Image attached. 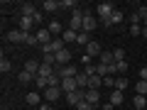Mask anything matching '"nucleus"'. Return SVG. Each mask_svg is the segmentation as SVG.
I'll return each mask as SVG.
<instances>
[{
  "instance_id": "nucleus-1",
  "label": "nucleus",
  "mask_w": 147,
  "mask_h": 110,
  "mask_svg": "<svg viewBox=\"0 0 147 110\" xmlns=\"http://www.w3.org/2000/svg\"><path fill=\"white\" fill-rule=\"evenodd\" d=\"M69 30H74V32H84V12H81L79 7L71 12V20H69Z\"/></svg>"
},
{
  "instance_id": "nucleus-2",
  "label": "nucleus",
  "mask_w": 147,
  "mask_h": 110,
  "mask_svg": "<svg viewBox=\"0 0 147 110\" xmlns=\"http://www.w3.org/2000/svg\"><path fill=\"white\" fill-rule=\"evenodd\" d=\"M61 49H66V47H64V39H61V37H54L47 47H42V52L44 54H59Z\"/></svg>"
},
{
  "instance_id": "nucleus-3",
  "label": "nucleus",
  "mask_w": 147,
  "mask_h": 110,
  "mask_svg": "<svg viewBox=\"0 0 147 110\" xmlns=\"http://www.w3.org/2000/svg\"><path fill=\"white\" fill-rule=\"evenodd\" d=\"M113 10H115L113 3H98V5H96V15H98L100 20H108V17L113 15Z\"/></svg>"
},
{
  "instance_id": "nucleus-4",
  "label": "nucleus",
  "mask_w": 147,
  "mask_h": 110,
  "mask_svg": "<svg viewBox=\"0 0 147 110\" xmlns=\"http://www.w3.org/2000/svg\"><path fill=\"white\" fill-rule=\"evenodd\" d=\"M34 34H37V39H39V44H42V47H47V44L54 39V37H52V32H49L47 27H37V32H34ZM42 47H39V49H42Z\"/></svg>"
},
{
  "instance_id": "nucleus-5",
  "label": "nucleus",
  "mask_w": 147,
  "mask_h": 110,
  "mask_svg": "<svg viewBox=\"0 0 147 110\" xmlns=\"http://www.w3.org/2000/svg\"><path fill=\"white\" fill-rule=\"evenodd\" d=\"M84 98H86V91H81V88L74 91V93H66V105H74V108H76Z\"/></svg>"
},
{
  "instance_id": "nucleus-6",
  "label": "nucleus",
  "mask_w": 147,
  "mask_h": 110,
  "mask_svg": "<svg viewBox=\"0 0 147 110\" xmlns=\"http://www.w3.org/2000/svg\"><path fill=\"white\" fill-rule=\"evenodd\" d=\"M96 27H98V22H96V17L91 15L88 10H84V32H93Z\"/></svg>"
},
{
  "instance_id": "nucleus-7",
  "label": "nucleus",
  "mask_w": 147,
  "mask_h": 110,
  "mask_svg": "<svg viewBox=\"0 0 147 110\" xmlns=\"http://www.w3.org/2000/svg\"><path fill=\"white\" fill-rule=\"evenodd\" d=\"M27 39V34L22 30H12V32H7V42H12V44H22Z\"/></svg>"
},
{
  "instance_id": "nucleus-8",
  "label": "nucleus",
  "mask_w": 147,
  "mask_h": 110,
  "mask_svg": "<svg viewBox=\"0 0 147 110\" xmlns=\"http://www.w3.org/2000/svg\"><path fill=\"white\" fill-rule=\"evenodd\" d=\"M64 91H61V86H52V88H47L44 91V98L49 100V103H54V100H59V95H61Z\"/></svg>"
},
{
  "instance_id": "nucleus-9",
  "label": "nucleus",
  "mask_w": 147,
  "mask_h": 110,
  "mask_svg": "<svg viewBox=\"0 0 147 110\" xmlns=\"http://www.w3.org/2000/svg\"><path fill=\"white\" fill-rule=\"evenodd\" d=\"M120 22H123V12L115 7V10H113V15H110L108 20H103V27H113V25H120Z\"/></svg>"
},
{
  "instance_id": "nucleus-10",
  "label": "nucleus",
  "mask_w": 147,
  "mask_h": 110,
  "mask_svg": "<svg viewBox=\"0 0 147 110\" xmlns=\"http://www.w3.org/2000/svg\"><path fill=\"white\" fill-rule=\"evenodd\" d=\"M17 30H22L25 34H30V30H34V20L27 17V15H22V17H20V27H17Z\"/></svg>"
},
{
  "instance_id": "nucleus-11",
  "label": "nucleus",
  "mask_w": 147,
  "mask_h": 110,
  "mask_svg": "<svg viewBox=\"0 0 147 110\" xmlns=\"http://www.w3.org/2000/svg\"><path fill=\"white\" fill-rule=\"evenodd\" d=\"M57 56V66H69V61H71V52L69 49H61L59 54H54Z\"/></svg>"
},
{
  "instance_id": "nucleus-12",
  "label": "nucleus",
  "mask_w": 147,
  "mask_h": 110,
  "mask_svg": "<svg viewBox=\"0 0 147 110\" xmlns=\"http://www.w3.org/2000/svg\"><path fill=\"white\" fill-rule=\"evenodd\" d=\"M61 91H64V93H74V91H79L76 78H61Z\"/></svg>"
},
{
  "instance_id": "nucleus-13",
  "label": "nucleus",
  "mask_w": 147,
  "mask_h": 110,
  "mask_svg": "<svg viewBox=\"0 0 147 110\" xmlns=\"http://www.w3.org/2000/svg\"><path fill=\"white\" fill-rule=\"evenodd\" d=\"M25 103H27V105H37V108H39V105H42V95L37 93V91H32V93L25 95Z\"/></svg>"
},
{
  "instance_id": "nucleus-14",
  "label": "nucleus",
  "mask_w": 147,
  "mask_h": 110,
  "mask_svg": "<svg viewBox=\"0 0 147 110\" xmlns=\"http://www.w3.org/2000/svg\"><path fill=\"white\" fill-rule=\"evenodd\" d=\"M86 54L93 59V56H100V54H103V49H100V44H98V42H93V39H91V44L86 47Z\"/></svg>"
},
{
  "instance_id": "nucleus-15",
  "label": "nucleus",
  "mask_w": 147,
  "mask_h": 110,
  "mask_svg": "<svg viewBox=\"0 0 147 110\" xmlns=\"http://www.w3.org/2000/svg\"><path fill=\"white\" fill-rule=\"evenodd\" d=\"M86 100L96 108V105L100 103V91H91V88H88V91H86Z\"/></svg>"
},
{
  "instance_id": "nucleus-16",
  "label": "nucleus",
  "mask_w": 147,
  "mask_h": 110,
  "mask_svg": "<svg viewBox=\"0 0 147 110\" xmlns=\"http://www.w3.org/2000/svg\"><path fill=\"white\" fill-rule=\"evenodd\" d=\"M132 108L135 110H147V95H135L132 98Z\"/></svg>"
},
{
  "instance_id": "nucleus-17",
  "label": "nucleus",
  "mask_w": 147,
  "mask_h": 110,
  "mask_svg": "<svg viewBox=\"0 0 147 110\" xmlns=\"http://www.w3.org/2000/svg\"><path fill=\"white\" fill-rule=\"evenodd\" d=\"M47 30L52 32V37H54V34H64V25H61L59 20H52V22L47 25Z\"/></svg>"
},
{
  "instance_id": "nucleus-18",
  "label": "nucleus",
  "mask_w": 147,
  "mask_h": 110,
  "mask_svg": "<svg viewBox=\"0 0 147 110\" xmlns=\"http://www.w3.org/2000/svg\"><path fill=\"white\" fill-rule=\"evenodd\" d=\"M76 37H79V32H74V30H69V27H66L64 34H61V39H64L66 44H71V42H76Z\"/></svg>"
},
{
  "instance_id": "nucleus-19",
  "label": "nucleus",
  "mask_w": 147,
  "mask_h": 110,
  "mask_svg": "<svg viewBox=\"0 0 147 110\" xmlns=\"http://www.w3.org/2000/svg\"><path fill=\"white\" fill-rule=\"evenodd\" d=\"M76 86H79L81 91H88V76H86L84 71H81L79 76H76Z\"/></svg>"
},
{
  "instance_id": "nucleus-20",
  "label": "nucleus",
  "mask_w": 147,
  "mask_h": 110,
  "mask_svg": "<svg viewBox=\"0 0 147 110\" xmlns=\"http://www.w3.org/2000/svg\"><path fill=\"white\" fill-rule=\"evenodd\" d=\"M123 100H125V93L123 91H113L110 93V103L113 105H123Z\"/></svg>"
},
{
  "instance_id": "nucleus-21",
  "label": "nucleus",
  "mask_w": 147,
  "mask_h": 110,
  "mask_svg": "<svg viewBox=\"0 0 147 110\" xmlns=\"http://www.w3.org/2000/svg\"><path fill=\"white\" fill-rule=\"evenodd\" d=\"M98 59H100V64H105V66H113V64H115V56H113V52H103Z\"/></svg>"
},
{
  "instance_id": "nucleus-22",
  "label": "nucleus",
  "mask_w": 147,
  "mask_h": 110,
  "mask_svg": "<svg viewBox=\"0 0 147 110\" xmlns=\"http://www.w3.org/2000/svg\"><path fill=\"white\" fill-rule=\"evenodd\" d=\"M100 86H103V78H100V76H91L88 78V88L91 91H100Z\"/></svg>"
},
{
  "instance_id": "nucleus-23",
  "label": "nucleus",
  "mask_w": 147,
  "mask_h": 110,
  "mask_svg": "<svg viewBox=\"0 0 147 110\" xmlns=\"http://www.w3.org/2000/svg\"><path fill=\"white\" fill-rule=\"evenodd\" d=\"M59 7V0H44V12H57Z\"/></svg>"
},
{
  "instance_id": "nucleus-24",
  "label": "nucleus",
  "mask_w": 147,
  "mask_h": 110,
  "mask_svg": "<svg viewBox=\"0 0 147 110\" xmlns=\"http://www.w3.org/2000/svg\"><path fill=\"white\" fill-rule=\"evenodd\" d=\"M127 86H130V81H127L125 76H118V78H115V91H123V93H125Z\"/></svg>"
},
{
  "instance_id": "nucleus-25",
  "label": "nucleus",
  "mask_w": 147,
  "mask_h": 110,
  "mask_svg": "<svg viewBox=\"0 0 147 110\" xmlns=\"http://www.w3.org/2000/svg\"><path fill=\"white\" fill-rule=\"evenodd\" d=\"M39 66H42V64H37V61H32V59H30V61H25V71L34 73V76H37V73H39Z\"/></svg>"
},
{
  "instance_id": "nucleus-26",
  "label": "nucleus",
  "mask_w": 147,
  "mask_h": 110,
  "mask_svg": "<svg viewBox=\"0 0 147 110\" xmlns=\"http://www.w3.org/2000/svg\"><path fill=\"white\" fill-rule=\"evenodd\" d=\"M76 44H81V47H88V44H91L88 32H79V37H76Z\"/></svg>"
},
{
  "instance_id": "nucleus-27",
  "label": "nucleus",
  "mask_w": 147,
  "mask_h": 110,
  "mask_svg": "<svg viewBox=\"0 0 147 110\" xmlns=\"http://www.w3.org/2000/svg\"><path fill=\"white\" fill-rule=\"evenodd\" d=\"M34 78H37L34 73L25 71V68H22V71H20V81H22V83H34Z\"/></svg>"
},
{
  "instance_id": "nucleus-28",
  "label": "nucleus",
  "mask_w": 147,
  "mask_h": 110,
  "mask_svg": "<svg viewBox=\"0 0 147 110\" xmlns=\"http://www.w3.org/2000/svg\"><path fill=\"white\" fill-rule=\"evenodd\" d=\"M34 12H37V7L32 5V3H25V5H22V15H27V17H34Z\"/></svg>"
},
{
  "instance_id": "nucleus-29",
  "label": "nucleus",
  "mask_w": 147,
  "mask_h": 110,
  "mask_svg": "<svg viewBox=\"0 0 147 110\" xmlns=\"http://www.w3.org/2000/svg\"><path fill=\"white\" fill-rule=\"evenodd\" d=\"M113 66H115V73H120V76L127 73V61H115Z\"/></svg>"
},
{
  "instance_id": "nucleus-30",
  "label": "nucleus",
  "mask_w": 147,
  "mask_h": 110,
  "mask_svg": "<svg viewBox=\"0 0 147 110\" xmlns=\"http://www.w3.org/2000/svg\"><path fill=\"white\" fill-rule=\"evenodd\" d=\"M42 66H57V56H54V54H44Z\"/></svg>"
},
{
  "instance_id": "nucleus-31",
  "label": "nucleus",
  "mask_w": 147,
  "mask_h": 110,
  "mask_svg": "<svg viewBox=\"0 0 147 110\" xmlns=\"http://www.w3.org/2000/svg\"><path fill=\"white\" fill-rule=\"evenodd\" d=\"M25 44H27V47H42V44H39V39H37V34H27Z\"/></svg>"
},
{
  "instance_id": "nucleus-32",
  "label": "nucleus",
  "mask_w": 147,
  "mask_h": 110,
  "mask_svg": "<svg viewBox=\"0 0 147 110\" xmlns=\"http://www.w3.org/2000/svg\"><path fill=\"white\" fill-rule=\"evenodd\" d=\"M10 68H12V64L3 56V59H0V73H10Z\"/></svg>"
},
{
  "instance_id": "nucleus-33",
  "label": "nucleus",
  "mask_w": 147,
  "mask_h": 110,
  "mask_svg": "<svg viewBox=\"0 0 147 110\" xmlns=\"http://www.w3.org/2000/svg\"><path fill=\"white\" fill-rule=\"evenodd\" d=\"M135 91H137V95H147V81H140L135 86Z\"/></svg>"
},
{
  "instance_id": "nucleus-34",
  "label": "nucleus",
  "mask_w": 147,
  "mask_h": 110,
  "mask_svg": "<svg viewBox=\"0 0 147 110\" xmlns=\"http://www.w3.org/2000/svg\"><path fill=\"white\" fill-rule=\"evenodd\" d=\"M59 5H61V7H69V10H76V0H59Z\"/></svg>"
},
{
  "instance_id": "nucleus-35",
  "label": "nucleus",
  "mask_w": 147,
  "mask_h": 110,
  "mask_svg": "<svg viewBox=\"0 0 147 110\" xmlns=\"http://www.w3.org/2000/svg\"><path fill=\"white\" fill-rule=\"evenodd\" d=\"M76 108H79V110H96V108H93V105H91V103H88V100H86V98L81 100V103L76 105Z\"/></svg>"
},
{
  "instance_id": "nucleus-36",
  "label": "nucleus",
  "mask_w": 147,
  "mask_h": 110,
  "mask_svg": "<svg viewBox=\"0 0 147 110\" xmlns=\"http://www.w3.org/2000/svg\"><path fill=\"white\" fill-rule=\"evenodd\" d=\"M113 56H115V61H125V52L123 49H113Z\"/></svg>"
},
{
  "instance_id": "nucleus-37",
  "label": "nucleus",
  "mask_w": 147,
  "mask_h": 110,
  "mask_svg": "<svg viewBox=\"0 0 147 110\" xmlns=\"http://www.w3.org/2000/svg\"><path fill=\"white\" fill-rule=\"evenodd\" d=\"M130 34H132V37H140V34H142V27H140V25H130Z\"/></svg>"
},
{
  "instance_id": "nucleus-38",
  "label": "nucleus",
  "mask_w": 147,
  "mask_h": 110,
  "mask_svg": "<svg viewBox=\"0 0 147 110\" xmlns=\"http://www.w3.org/2000/svg\"><path fill=\"white\" fill-rule=\"evenodd\" d=\"M84 73L88 76V78L91 76H98V73H96V66H84Z\"/></svg>"
},
{
  "instance_id": "nucleus-39",
  "label": "nucleus",
  "mask_w": 147,
  "mask_h": 110,
  "mask_svg": "<svg viewBox=\"0 0 147 110\" xmlns=\"http://www.w3.org/2000/svg\"><path fill=\"white\" fill-rule=\"evenodd\" d=\"M103 86H113V88H115V78H113V76H105V78H103Z\"/></svg>"
},
{
  "instance_id": "nucleus-40",
  "label": "nucleus",
  "mask_w": 147,
  "mask_h": 110,
  "mask_svg": "<svg viewBox=\"0 0 147 110\" xmlns=\"http://www.w3.org/2000/svg\"><path fill=\"white\" fill-rule=\"evenodd\" d=\"M130 25H140V15H137V10L130 15Z\"/></svg>"
},
{
  "instance_id": "nucleus-41",
  "label": "nucleus",
  "mask_w": 147,
  "mask_h": 110,
  "mask_svg": "<svg viewBox=\"0 0 147 110\" xmlns=\"http://www.w3.org/2000/svg\"><path fill=\"white\" fill-rule=\"evenodd\" d=\"M81 66H91V56H88V54L81 56Z\"/></svg>"
},
{
  "instance_id": "nucleus-42",
  "label": "nucleus",
  "mask_w": 147,
  "mask_h": 110,
  "mask_svg": "<svg viewBox=\"0 0 147 110\" xmlns=\"http://www.w3.org/2000/svg\"><path fill=\"white\" fill-rule=\"evenodd\" d=\"M140 81H147V66H140Z\"/></svg>"
},
{
  "instance_id": "nucleus-43",
  "label": "nucleus",
  "mask_w": 147,
  "mask_h": 110,
  "mask_svg": "<svg viewBox=\"0 0 147 110\" xmlns=\"http://www.w3.org/2000/svg\"><path fill=\"white\" fill-rule=\"evenodd\" d=\"M32 20H34V25H42V12L37 10V12H34V17H32Z\"/></svg>"
},
{
  "instance_id": "nucleus-44",
  "label": "nucleus",
  "mask_w": 147,
  "mask_h": 110,
  "mask_svg": "<svg viewBox=\"0 0 147 110\" xmlns=\"http://www.w3.org/2000/svg\"><path fill=\"white\" fill-rule=\"evenodd\" d=\"M100 110H115V105H113V103H103V108H100Z\"/></svg>"
},
{
  "instance_id": "nucleus-45",
  "label": "nucleus",
  "mask_w": 147,
  "mask_h": 110,
  "mask_svg": "<svg viewBox=\"0 0 147 110\" xmlns=\"http://www.w3.org/2000/svg\"><path fill=\"white\" fill-rule=\"evenodd\" d=\"M37 110H52V105H39Z\"/></svg>"
},
{
  "instance_id": "nucleus-46",
  "label": "nucleus",
  "mask_w": 147,
  "mask_h": 110,
  "mask_svg": "<svg viewBox=\"0 0 147 110\" xmlns=\"http://www.w3.org/2000/svg\"><path fill=\"white\" fill-rule=\"evenodd\" d=\"M142 37L147 39V25H142Z\"/></svg>"
},
{
  "instance_id": "nucleus-47",
  "label": "nucleus",
  "mask_w": 147,
  "mask_h": 110,
  "mask_svg": "<svg viewBox=\"0 0 147 110\" xmlns=\"http://www.w3.org/2000/svg\"><path fill=\"white\" fill-rule=\"evenodd\" d=\"M130 110H135V108H130Z\"/></svg>"
},
{
  "instance_id": "nucleus-48",
  "label": "nucleus",
  "mask_w": 147,
  "mask_h": 110,
  "mask_svg": "<svg viewBox=\"0 0 147 110\" xmlns=\"http://www.w3.org/2000/svg\"><path fill=\"white\" fill-rule=\"evenodd\" d=\"M3 110H5V108H3Z\"/></svg>"
},
{
  "instance_id": "nucleus-49",
  "label": "nucleus",
  "mask_w": 147,
  "mask_h": 110,
  "mask_svg": "<svg viewBox=\"0 0 147 110\" xmlns=\"http://www.w3.org/2000/svg\"><path fill=\"white\" fill-rule=\"evenodd\" d=\"M145 25H147V22H145Z\"/></svg>"
}]
</instances>
